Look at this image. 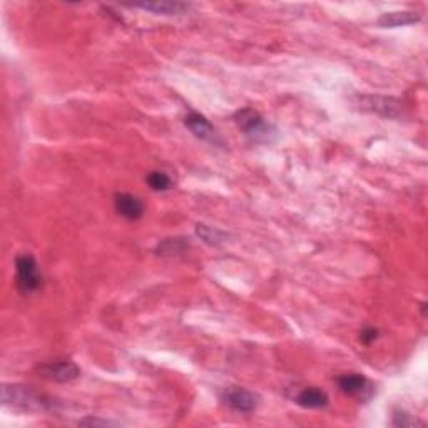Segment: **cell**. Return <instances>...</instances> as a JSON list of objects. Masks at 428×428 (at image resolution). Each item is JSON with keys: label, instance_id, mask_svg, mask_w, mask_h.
<instances>
[{"label": "cell", "instance_id": "277c9868", "mask_svg": "<svg viewBox=\"0 0 428 428\" xmlns=\"http://www.w3.org/2000/svg\"><path fill=\"white\" fill-rule=\"evenodd\" d=\"M357 106L363 111L375 112L384 117H398L402 112V104L384 95H358Z\"/></svg>", "mask_w": 428, "mask_h": 428}, {"label": "cell", "instance_id": "30bf717a", "mask_svg": "<svg viewBox=\"0 0 428 428\" xmlns=\"http://www.w3.org/2000/svg\"><path fill=\"white\" fill-rule=\"evenodd\" d=\"M136 8H143V11L153 12L156 16H181V13L188 12L191 6L186 2H172V0H161V2H145V4H134Z\"/></svg>", "mask_w": 428, "mask_h": 428}, {"label": "cell", "instance_id": "e0dca14e", "mask_svg": "<svg viewBox=\"0 0 428 428\" xmlns=\"http://www.w3.org/2000/svg\"><path fill=\"white\" fill-rule=\"evenodd\" d=\"M376 336H378L376 330H373V328H367V330L362 331V336H359V338H362L363 343L368 345V343H371V341H375Z\"/></svg>", "mask_w": 428, "mask_h": 428}, {"label": "cell", "instance_id": "6da1fadb", "mask_svg": "<svg viewBox=\"0 0 428 428\" xmlns=\"http://www.w3.org/2000/svg\"><path fill=\"white\" fill-rule=\"evenodd\" d=\"M234 121L244 136H248L254 143H271L276 138L275 127L254 109H241L234 114Z\"/></svg>", "mask_w": 428, "mask_h": 428}, {"label": "cell", "instance_id": "4fadbf2b", "mask_svg": "<svg viewBox=\"0 0 428 428\" xmlns=\"http://www.w3.org/2000/svg\"><path fill=\"white\" fill-rule=\"evenodd\" d=\"M145 183L151 186L153 191H167L171 189L172 181L171 177L162 171H151L145 177Z\"/></svg>", "mask_w": 428, "mask_h": 428}, {"label": "cell", "instance_id": "7a4b0ae2", "mask_svg": "<svg viewBox=\"0 0 428 428\" xmlns=\"http://www.w3.org/2000/svg\"><path fill=\"white\" fill-rule=\"evenodd\" d=\"M2 403L6 407L19 408V410H29V412H35V410H45L51 407V402L39 395L29 386L22 385H8L6 384L2 386Z\"/></svg>", "mask_w": 428, "mask_h": 428}, {"label": "cell", "instance_id": "52a82bcc", "mask_svg": "<svg viewBox=\"0 0 428 428\" xmlns=\"http://www.w3.org/2000/svg\"><path fill=\"white\" fill-rule=\"evenodd\" d=\"M222 402L239 413H251L258 407V397L249 390L231 386L222 393Z\"/></svg>", "mask_w": 428, "mask_h": 428}, {"label": "cell", "instance_id": "5bb4252c", "mask_svg": "<svg viewBox=\"0 0 428 428\" xmlns=\"http://www.w3.org/2000/svg\"><path fill=\"white\" fill-rule=\"evenodd\" d=\"M196 231H198L199 238H201L203 241H206V243H209V244H220L227 238L222 231L214 230V227L206 226V225H198Z\"/></svg>", "mask_w": 428, "mask_h": 428}, {"label": "cell", "instance_id": "8992f818", "mask_svg": "<svg viewBox=\"0 0 428 428\" xmlns=\"http://www.w3.org/2000/svg\"><path fill=\"white\" fill-rule=\"evenodd\" d=\"M40 375L57 384H69L81 376V368L72 362H54L39 368Z\"/></svg>", "mask_w": 428, "mask_h": 428}, {"label": "cell", "instance_id": "9c48e42d", "mask_svg": "<svg viewBox=\"0 0 428 428\" xmlns=\"http://www.w3.org/2000/svg\"><path fill=\"white\" fill-rule=\"evenodd\" d=\"M184 124L191 131V133L196 136V138L208 141V143H213V144L220 143V141H218L216 129H214L211 122H209L204 116H201V114H198V112L188 114L184 119Z\"/></svg>", "mask_w": 428, "mask_h": 428}, {"label": "cell", "instance_id": "7c38bea8", "mask_svg": "<svg viewBox=\"0 0 428 428\" xmlns=\"http://www.w3.org/2000/svg\"><path fill=\"white\" fill-rule=\"evenodd\" d=\"M422 16L418 12L413 11H403V12H388L378 19V24L386 29H393V27H403V25H412L420 22Z\"/></svg>", "mask_w": 428, "mask_h": 428}, {"label": "cell", "instance_id": "2e32d148", "mask_svg": "<svg viewBox=\"0 0 428 428\" xmlns=\"http://www.w3.org/2000/svg\"><path fill=\"white\" fill-rule=\"evenodd\" d=\"M391 425H393V427L408 428V427L423 425V423H422V422H418L415 417L410 415V413H407V412H395V413H393V420H391Z\"/></svg>", "mask_w": 428, "mask_h": 428}, {"label": "cell", "instance_id": "9a60e30c", "mask_svg": "<svg viewBox=\"0 0 428 428\" xmlns=\"http://www.w3.org/2000/svg\"><path fill=\"white\" fill-rule=\"evenodd\" d=\"M188 246L186 239L183 238H176V239H164L161 244H159V253L162 254H172V253H181L183 249Z\"/></svg>", "mask_w": 428, "mask_h": 428}, {"label": "cell", "instance_id": "ba28073f", "mask_svg": "<svg viewBox=\"0 0 428 428\" xmlns=\"http://www.w3.org/2000/svg\"><path fill=\"white\" fill-rule=\"evenodd\" d=\"M114 208L127 221H138L144 214V204L129 193H117L114 198Z\"/></svg>", "mask_w": 428, "mask_h": 428}, {"label": "cell", "instance_id": "3957f363", "mask_svg": "<svg viewBox=\"0 0 428 428\" xmlns=\"http://www.w3.org/2000/svg\"><path fill=\"white\" fill-rule=\"evenodd\" d=\"M17 271V286L22 293L30 295L40 288L42 283V275H40L37 261L30 254H22L16 259Z\"/></svg>", "mask_w": 428, "mask_h": 428}, {"label": "cell", "instance_id": "5b68a950", "mask_svg": "<svg viewBox=\"0 0 428 428\" xmlns=\"http://www.w3.org/2000/svg\"><path fill=\"white\" fill-rule=\"evenodd\" d=\"M338 386L345 395L359 400V402H367L373 395V385L370 384L367 376L359 375V373H347L338 378Z\"/></svg>", "mask_w": 428, "mask_h": 428}, {"label": "cell", "instance_id": "ac0fdd59", "mask_svg": "<svg viewBox=\"0 0 428 428\" xmlns=\"http://www.w3.org/2000/svg\"><path fill=\"white\" fill-rule=\"evenodd\" d=\"M79 425H101V427H107V425H114L112 422L109 420H97V418H85V420H81Z\"/></svg>", "mask_w": 428, "mask_h": 428}, {"label": "cell", "instance_id": "8fae6325", "mask_svg": "<svg viewBox=\"0 0 428 428\" xmlns=\"http://www.w3.org/2000/svg\"><path fill=\"white\" fill-rule=\"evenodd\" d=\"M295 402L303 408L315 410V408H325L328 402H330V398H328L325 391L316 388V386H308V388H303L298 395H296Z\"/></svg>", "mask_w": 428, "mask_h": 428}]
</instances>
